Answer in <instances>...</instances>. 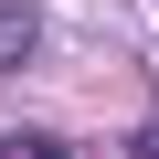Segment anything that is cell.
I'll use <instances>...</instances> for the list:
<instances>
[{"label":"cell","mask_w":159,"mask_h":159,"mask_svg":"<svg viewBox=\"0 0 159 159\" xmlns=\"http://www.w3.org/2000/svg\"><path fill=\"white\" fill-rule=\"evenodd\" d=\"M0 159H74V148H64V138H32V127H21V138H0Z\"/></svg>","instance_id":"obj_1"},{"label":"cell","mask_w":159,"mask_h":159,"mask_svg":"<svg viewBox=\"0 0 159 159\" xmlns=\"http://www.w3.org/2000/svg\"><path fill=\"white\" fill-rule=\"evenodd\" d=\"M127 159H159V117H148V127H127Z\"/></svg>","instance_id":"obj_2"}]
</instances>
